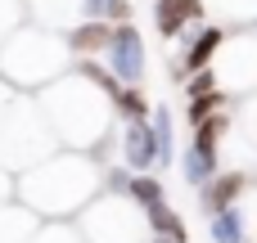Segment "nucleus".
Segmentation results:
<instances>
[{
  "label": "nucleus",
  "mask_w": 257,
  "mask_h": 243,
  "mask_svg": "<svg viewBox=\"0 0 257 243\" xmlns=\"http://www.w3.org/2000/svg\"><path fill=\"white\" fill-rule=\"evenodd\" d=\"M230 126H239V149H244V171H253L257 167V95L239 108V113H230Z\"/></svg>",
  "instance_id": "nucleus-17"
},
{
  "label": "nucleus",
  "mask_w": 257,
  "mask_h": 243,
  "mask_svg": "<svg viewBox=\"0 0 257 243\" xmlns=\"http://www.w3.org/2000/svg\"><path fill=\"white\" fill-rule=\"evenodd\" d=\"M126 198L145 212V207H154V203H163L167 198V189H163V176H154V171H145V176H131V185H126Z\"/></svg>",
  "instance_id": "nucleus-20"
},
{
  "label": "nucleus",
  "mask_w": 257,
  "mask_h": 243,
  "mask_svg": "<svg viewBox=\"0 0 257 243\" xmlns=\"http://www.w3.org/2000/svg\"><path fill=\"white\" fill-rule=\"evenodd\" d=\"M221 59H212V81L217 90L230 95H257V54H248V41H235L230 50H217Z\"/></svg>",
  "instance_id": "nucleus-8"
},
{
  "label": "nucleus",
  "mask_w": 257,
  "mask_h": 243,
  "mask_svg": "<svg viewBox=\"0 0 257 243\" xmlns=\"http://www.w3.org/2000/svg\"><path fill=\"white\" fill-rule=\"evenodd\" d=\"M14 27H23V0H0V41Z\"/></svg>",
  "instance_id": "nucleus-23"
},
{
  "label": "nucleus",
  "mask_w": 257,
  "mask_h": 243,
  "mask_svg": "<svg viewBox=\"0 0 257 243\" xmlns=\"http://www.w3.org/2000/svg\"><path fill=\"white\" fill-rule=\"evenodd\" d=\"M36 212H27L18 198H9V203H0V243H27L36 234Z\"/></svg>",
  "instance_id": "nucleus-15"
},
{
  "label": "nucleus",
  "mask_w": 257,
  "mask_h": 243,
  "mask_svg": "<svg viewBox=\"0 0 257 243\" xmlns=\"http://www.w3.org/2000/svg\"><path fill=\"white\" fill-rule=\"evenodd\" d=\"M149 131H154V153H158V167L154 171H167L176 162V117L167 104H154L149 108Z\"/></svg>",
  "instance_id": "nucleus-14"
},
{
  "label": "nucleus",
  "mask_w": 257,
  "mask_h": 243,
  "mask_svg": "<svg viewBox=\"0 0 257 243\" xmlns=\"http://www.w3.org/2000/svg\"><path fill=\"white\" fill-rule=\"evenodd\" d=\"M108 36H113V23H104V18H77L63 32V45H68L72 59H95V54H104Z\"/></svg>",
  "instance_id": "nucleus-11"
},
{
  "label": "nucleus",
  "mask_w": 257,
  "mask_h": 243,
  "mask_svg": "<svg viewBox=\"0 0 257 243\" xmlns=\"http://www.w3.org/2000/svg\"><path fill=\"white\" fill-rule=\"evenodd\" d=\"M230 135V108H217L212 117H203L194 126V140L181 153V176L190 189H203L217 171H221V144Z\"/></svg>",
  "instance_id": "nucleus-6"
},
{
  "label": "nucleus",
  "mask_w": 257,
  "mask_h": 243,
  "mask_svg": "<svg viewBox=\"0 0 257 243\" xmlns=\"http://www.w3.org/2000/svg\"><path fill=\"white\" fill-rule=\"evenodd\" d=\"M113 162H122L131 176H145V171L158 167L149 117L145 122H117V131H113Z\"/></svg>",
  "instance_id": "nucleus-9"
},
{
  "label": "nucleus",
  "mask_w": 257,
  "mask_h": 243,
  "mask_svg": "<svg viewBox=\"0 0 257 243\" xmlns=\"http://www.w3.org/2000/svg\"><path fill=\"white\" fill-rule=\"evenodd\" d=\"M208 239L212 243H248V221H244V207H221L208 216Z\"/></svg>",
  "instance_id": "nucleus-16"
},
{
  "label": "nucleus",
  "mask_w": 257,
  "mask_h": 243,
  "mask_svg": "<svg viewBox=\"0 0 257 243\" xmlns=\"http://www.w3.org/2000/svg\"><path fill=\"white\" fill-rule=\"evenodd\" d=\"M104 72L117 86H140L149 72V54H145V36L131 23H113V36L104 45Z\"/></svg>",
  "instance_id": "nucleus-7"
},
{
  "label": "nucleus",
  "mask_w": 257,
  "mask_h": 243,
  "mask_svg": "<svg viewBox=\"0 0 257 243\" xmlns=\"http://www.w3.org/2000/svg\"><path fill=\"white\" fill-rule=\"evenodd\" d=\"M68 68H72V54H68L63 36L50 27H14L0 41V81L18 95L45 90Z\"/></svg>",
  "instance_id": "nucleus-3"
},
{
  "label": "nucleus",
  "mask_w": 257,
  "mask_h": 243,
  "mask_svg": "<svg viewBox=\"0 0 257 243\" xmlns=\"http://www.w3.org/2000/svg\"><path fill=\"white\" fill-rule=\"evenodd\" d=\"M149 243H190V239H163V234H149Z\"/></svg>",
  "instance_id": "nucleus-28"
},
{
  "label": "nucleus",
  "mask_w": 257,
  "mask_h": 243,
  "mask_svg": "<svg viewBox=\"0 0 257 243\" xmlns=\"http://www.w3.org/2000/svg\"><path fill=\"white\" fill-rule=\"evenodd\" d=\"M239 207H244V221H248V243H257V176H253V185H248Z\"/></svg>",
  "instance_id": "nucleus-24"
},
{
  "label": "nucleus",
  "mask_w": 257,
  "mask_h": 243,
  "mask_svg": "<svg viewBox=\"0 0 257 243\" xmlns=\"http://www.w3.org/2000/svg\"><path fill=\"white\" fill-rule=\"evenodd\" d=\"M203 0H158L154 5V27L158 36H181L190 23H203Z\"/></svg>",
  "instance_id": "nucleus-13"
},
{
  "label": "nucleus",
  "mask_w": 257,
  "mask_h": 243,
  "mask_svg": "<svg viewBox=\"0 0 257 243\" xmlns=\"http://www.w3.org/2000/svg\"><path fill=\"white\" fill-rule=\"evenodd\" d=\"M99 189V162L72 149H54L50 158L14 176V198L36 212V221H72Z\"/></svg>",
  "instance_id": "nucleus-2"
},
{
  "label": "nucleus",
  "mask_w": 257,
  "mask_h": 243,
  "mask_svg": "<svg viewBox=\"0 0 257 243\" xmlns=\"http://www.w3.org/2000/svg\"><path fill=\"white\" fill-rule=\"evenodd\" d=\"M81 243H149L145 212L126 198V194H95L77 216H72Z\"/></svg>",
  "instance_id": "nucleus-5"
},
{
  "label": "nucleus",
  "mask_w": 257,
  "mask_h": 243,
  "mask_svg": "<svg viewBox=\"0 0 257 243\" xmlns=\"http://www.w3.org/2000/svg\"><path fill=\"white\" fill-rule=\"evenodd\" d=\"M226 45V27H199L194 32V41L185 45V54H181V68H176V77H194V72H203V68H212V59H217V50Z\"/></svg>",
  "instance_id": "nucleus-12"
},
{
  "label": "nucleus",
  "mask_w": 257,
  "mask_h": 243,
  "mask_svg": "<svg viewBox=\"0 0 257 243\" xmlns=\"http://www.w3.org/2000/svg\"><path fill=\"white\" fill-rule=\"evenodd\" d=\"M59 144H54V131L45 126L41 108L32 95H14L5 117H0V167L9 176H23L27 167H36L41 158H50Z\"/></svg>",
  "instance_id": "nucleus-4"
},
{
  "label": "nucleus",
  "mask_w": 257,
  "mask_h": 243,
  "mask_svg": "<svg viewBox=\"0 0 257 243\" xmlns=\"http://www.w3.org/2000/svg\"><path fill=\"white\" fill-rule=\"evenodd\" d=\"M108 9H113V0H81V18H104L108 23Z\"/></svg>",
  "instance_id": "nucleus-25"
},
{
  "label": "nucleus",
  "mask_w": 257,
  "mask_h": 243,
  "mask_svg": "<svg viewBox=\"0 0 257 243\" xmlns=\"http://www.w3.org/2000/svg\"><path fill=\"white\" fill-rule=\"evenodd\" d=\"M9 198H14V176L0 167V203H9Z\"/></svg>",
  "instance_id": "nucleus-26"
},
{
  "label": "nucleus",
  "mask_w": 257,
  "mask_h": 243,
  "mask_svg": "<svg viewBox=\"0 0 257 243\" xmlns=\"http://www.w3.org/2000/svg\"><path fill=\"white\" fill-rule=\"evenodd\" d=\"M145 225H149V234H163V239H190L185 221L176 216V207H172L167 198L154 203V207H145Z\"/></svg>",
  "instance_id": "nucleus-18"
},
{
  "label": "nucleus",
  "mask_w": 257,
  "mask_h": 243,
  "mask_svg": "<svg viewBox=\"0 0 257 243\" xmlns=\"http://www.w3.org/2000/svg\"><path fill=\"white\" fill-rule=\"evenodd\" d=\"M45 126L54 131L59 149L72 153H95L99 144H113L117 117H113V95L99 90L90 77H81L77 68H68L63 77H54L45 90L32 95Z\"/></svg>",
  "instance_id": "nucleus-1"
},
{
  "label": "nucleus",
  "mask_w": 257,
  "mask_h": 243,
  "mask_svg": "<svg viewBox=\"0 0 257 243\" xmlns=\"http://www.w3.org/2000/svg\"><path fill=\"white\" fill-rule=\"evenodd\" d=\"M230 99L221 95V90H208V95H190V104H185V117H190V126H199L203 117H212L217 108H226Z\"/></svg>",
  "instance_id": "nucleus-21"
},
{
  "label": "nucleus",
  "mask_w": 257,
  "mask_h": 243,
  "mask_svg": "<svg viewBox=\"0 0 257 243\" xmlns=\"http://www.w3.org/2000/svg\"><path fill=\"white\" fill-rule=\"evenodd\" d=\"M248 185H253V171H244V167H221V171L199 189V203H203V212L212 216V212H221V207L244 203Z\"/></svg>",
  "instance_id": "nucleus-10"
},
{
  "label": "nucleus",
  "mask_w": 257,
  "mask_h": 243,
  "mask_svg": "<svg viewBox=\"0 0 257 243\" xmlns=\"http://www.w3.org/2000/svg\"><path fill=\"white\" fill-rule=\"evenodd\" d=\"M149 108H154V104L145 99L140 86H117V90H113V117H117V122H145Z\"/></svg>",
  "instance_id": "nucleus-19"
},
{
  "label": "nucleus",
  "mask_w": 257,
  "mask_h": 243,
  "mask_svg": "<svg viewBox=\"0 0 257 243\" xmlns=\"http://www.w3.org/2000/svg\"><path fill=\"white\" fill-rule=\"evenodd\" d=\"M14 95H18V90H9V86L0 81V117H5V108H9V99H14Z\"/></svg>",
  "instance_id": "nucleus-27"
},
{
  "label": "nucleus",
  "mask_w": 257,
  "mask_h": 243,
  "mask_svg": "<svg viewBox=\"0 0 257 243\" xmlns=\"http://www.w3.org/2000/svg\"><path fill=\"white\" fill-rule=\"evenodd\" d=\"M27 243H81V234H77L72 221H41Z\"/></svg>",
  "instance_id": "nucleus-22"
}]
</instances>
